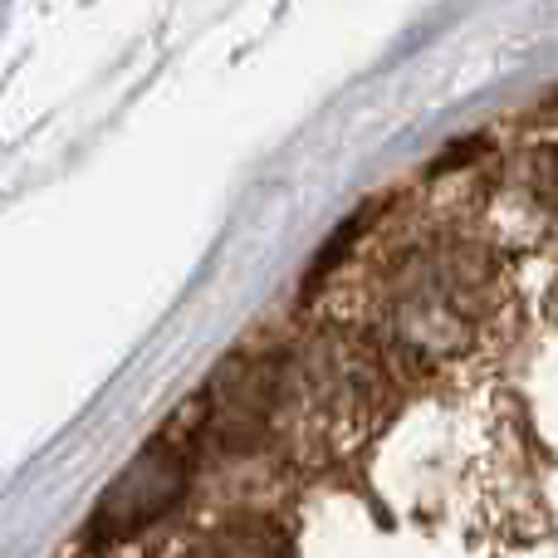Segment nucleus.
I'll list each match as a JSON object with an SVG mask.
<instances>
[{
  "label": "nucleus",
  "instance_id": "nucleus-1",
  "mask_svg": "<svg viewBox=\"0 0 558 558\" xmlns=\"http://www.w3.org/2000/svg\"><path fill=\"white\" fill-rule=\"evenodd\" d=\"M177 490H182V461H177L172 451H162V446H153V451H147L143 461H133V471L108 490L98 530L104 534L143 530V524H153L157 514L177 500Z\"/></svg>",
  "mask_w": 558,
  "mask_h": 558
},
{
  "label": "nucleus",
  "instance_id": "nucleus-2",
  "mask_svg": "<svg viewBox=\"0 0 558 558\" xmlns=\"http://www.w3.org/2000/svg\"><path fill=\"white\" fill-rule=\"evenodd\" d=\"M192 558H289V544L270 524H226V530L206 534Z\"/></svg>",
  "mask_w": 558,
  "mask_h": 558
}]
</instances>
